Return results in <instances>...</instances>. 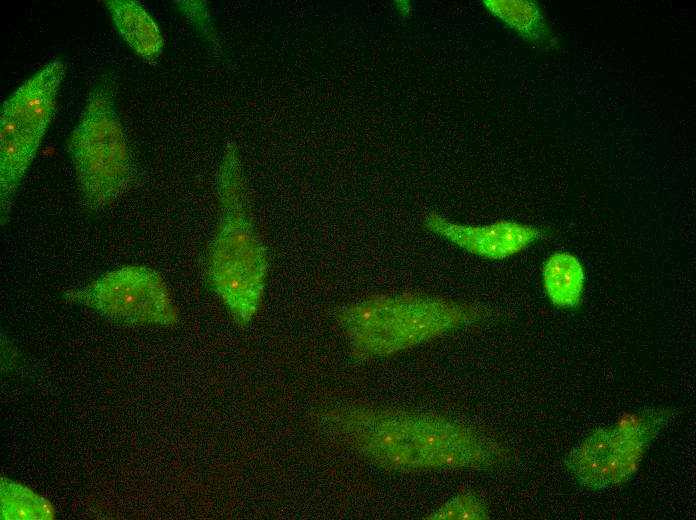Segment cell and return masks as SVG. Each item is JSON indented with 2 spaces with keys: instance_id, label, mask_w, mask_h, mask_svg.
Segmentation results:
<instances>
[{
  "instance_id": "52a82bcc",
  "label": "cell",
  "mask_w": 696,
  "mask_h": 520,
  "mask_svg": "<svg viewBox=\"0 0 696 520\" xmlns=\"http://www.w3.org/2000/svg\"><path fill=\"white\" fill-rule=\"evenodd\" d=\"M109 318L132 324L173 325L178 313L170 292L154 270L128 265L102 274L90 284L66 293Z\"/></svg>"
},
{
  "instance_id": "8fae6325",
  "label": "cell",
  "mask_w": 696,
  "mask_h": 520,
  "mask_svg": "<svg viewBox=\"0 0 696 520\" xmlns=\"http://www.w3.org/2000/svg\"><path fill=\"white\" fill-rule=\"evenodd\" d=\"M487 11L523 40L556 47L557 40L538 3L530 0H484Z\"/></svg>"
},
{
  "instance_id": "7c38bea8",
  "label": "cell",
  "mask_w": 696,
  "mask_h": 520,
  "mask_svg": "<svg viewBox=\"0 0 696 520\" xmlns=\"http://www.w3.org/2000/svg\"><path fill=\"white\" fill-rule=\"evenodd\" d=\"M0 499L4 520H51L55 516V509L46 498L5 477L1 478Z\"/></svg>"
},
{
  "instance_id": "277c9868",
  "label": "cell",
  "mask_w": 696,
  "mask_h": 520,
  "mask_svg": "<svg viewBox=\"0 0 696 520\" xmlns=\"http://www.w3.org/2000/svg\"><path fill=\"white\" fill-rule=\"evenodd\" d=\"M219 191L224 212L212 246L209 277L236 321L246 324L262 301L265 251L244 215L239 175L221 176Z\"/></svg>"
},
{
  "instance_id": "7a4b0ae2",
  "label": "cell",
  "mask_w": 696,
  "mask_h": 520,
  "mask_svg": "<svg viewBox=\"0 0 696 520\" xmlns=\"http://www.w3.org/2000/svg\"><path fill=\"white\" fill-rule=\"evenodd\" d=\"M474 305L415 293L374 294L349 303L337 321L359 359L386 357L476 322Z\"/></svg>"
},
{
  "instance_id": "30bf717a",
  "label": "cell",
  "mask_w": 696,
  "mask_h": 520,
  "mask_svg": "<svg viewBox=\"0 0 696 520\" xmlns=\"http://www.w3.org/2000/svg\"><path fill=\"white\" fill-rule=\"evenodd\" d=\"M544 292L557 308L569 309L582 300L585 270L579 258L567 251L552 253L542 268Z\"/></svg>"
},
{
  "instance_id": "ba28073f",
  "label": "cell",
  "mask_w": 696,
  "mask_h": 520,
  "mask_svg": "<svg viewBox=\"0 0 696 520\" xmlns=\"http://www.w3.org/2000/svg\"><path fill=\"white\" fill-rule=\"evenodd\" d=\"M432 233L465 251L490 260L512 257L543 238L542 229L515 221L500 220L487 225L454 223L430 213L424 220Z\"/></svg>"
},
{
  "instance_id": "5b68a950",
  "label": "cell",
  "mask_w": 696,
  "mask_h": 520,
  "mask_svg": "<svg viewBox=\"0 0 696 520\" xmlns=\"http://www.w3.org/2000/svg\"><path fill=\"white\" fill-rule=\"evenodd\" d=\"M67 66L53 60L26 79L0 109V198L7 215L51 123Z\"/></svg>"
},
{
  "instance_id": "8992f818",
  "label": "cell",
  "mask_w": 696,
  "mask_h": 520,
  "mask_svg": "<svg viewBox=\"0 0 696 520\" xmlns=\"http://www.w3.org/2000/svg\"><path fill=\"white\" fill-rule=\"evenodd\" d=\"M666 417L667 413L653 410L624 414L616 424L596 429L576 446L566 459L567 469L591 490L627 481Z\"/></svg>"
},
{
  "instance_id": "5bb4252c",
  "label": "cell",
  "mask_w": 696,
  "mask_h": 520,
  "mask_svg": "<svg viewBox=\"0 0 696 520\" xmlns=\"http://www.w3.org/2000/svg\"><path fill=\"white\" fill-rule=\"evenodd\" d=\"M397 10L399 13H401L402 16H408L412 10L411 4L409 1H395Z\"/></svg>"
},
{
  "instance_id": "9c48e42d",
  "label": "cell",
  "mask_w": 696,
  "mask_h": 520,
  "mask_svg": "<svg viewBox=\"0 0 696 520\" xmlns=\"http://www.w3.org/2000/svg\"><path fill=\"white\" fill-rule=\"evenodd\" d=\"M104 3L125 43L142 60L155 65L162 53L164 38L150 13L133 0H106Z\"/></svg>"
},
{
  "instance_id": "3957f363",
  "label": "cell",
  "mask_w": 696,
  "mask_h": 520,
  "mask_svg": "<svg viewBox=\"0 0 696 520\" xmlns=\"http://www.w3.org/2000/svg\"><path fill=\"white\" fill-rule=\"evenodd\" d=\"M67 150L88 207H107L128 188L132 178L130 154L109 77L100 79L89 92L68 137Z\"/></svg>"
},
{
  "instance_id": "4fadbf2b",
  "label": "cell",
  "mask_w": 696,
  "mask_h": 520,
  "mask_svg": "<svg viewBox=\"0 0 696 520\" xmlns=\"http://www.w3.org/2000/svg\"><path fill=\"white\" fill-rule=\"evenodd\" d=\"M432 520H482L489 518L486 504L478 496L466 493L458 495L425 516Z\"/></svg>"
},
{
  "instance_id": "6da1fadb",
  "label": "cell",
  "mask_w": 696,
  "mask_h": 520,
  "mask_svg": "<svg viewBox=\"0 0 696 520\" xmlns=\"http://www.w3.org/2000/svg\"><path fill=\"white\" fill-rule=\"evenodd\" d=\"M324 422L344 443L387 469H478L507 459L495 441L439 415L359 406L329 411Z\"/></svg>"
}]
</instances>
